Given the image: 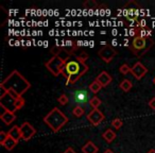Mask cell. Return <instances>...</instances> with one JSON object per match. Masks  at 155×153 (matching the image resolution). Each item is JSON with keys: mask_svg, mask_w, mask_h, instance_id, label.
<instances>
[{"mask_svg": "<svg viewBox=\"0 0 155 153\" xmlns=\"http://www.w3.org/2000/svg\"><path fill=\"white\" fill-rule=\"evenodd\" d=\"M58 101L60 102L61 105H66L67 103L69 102V99H68V96L66 94H62L60 97L58 98Z\"/></svg>", "mask_w": 155, "mask_h": 153, "instance_id": "d4e9b609", "label": "cell"}, {"mask_svg": "<svg viewBox=\"0 0 155 153\" xmlns=\"http://www.w3.org/2000/svg\"><path fill=\"white\" fill-rule=\"evenodd\" d=\"M88 70V65L81 61L77 55L73 60L67 61L62 75L66 78V85H69L77 83L81 79V77H83Z\"/></svg>", "mask_w": 155, "mask_h": 153, "instance_id": "7a4b0ae2", "label": "cell"}, {"mask_svg": "<svg viewBox=\"0 0 155 153\" xmlns=\"http://www.w3.org/2000/svg\"><path fill=\"white\" fill-rule=\"evenodd\" d=\"M116 136H117L116 133H115L112 129H107L103 134H102V137H103L104 140H105L106 142H108V144H110V142L114 141L115 138H116Z\"/></svg>", "mask_w": 155, "mask_h": 153, "instance_id": "2e32d148", "label": "cell"}, {"mask_svg": "<svg viewBox=\"0 0 155 153\" xmlns=\"http://www.w3.org/2000/svg\"><path fill=\"white\" fill-rule=\"evenodd\" d=\"M149 108H150L151 110L155 111V97L150 99V101H149Z\"/></svg>", "mask_w": 155, "mask_h": 153, "instance_id": "f1b7e54d", "label": "cell"}, {"mask_svg": "<svg viewBox=\"0 0 155 153\" xmlns=\"http://www.w3.org/2000/svg\"><path fill=\"white\" fill-rule=\"evenodd\" d=\"M67 61L68 60L62 56H52L49 61L45 63V67L49 72H51V75H53L54 77H58L60 75H62Z\"/></svg>", "mask_w": 155, "mask_h": 153, "instance_id": "8992f818", "label": "cell"}, {"mask_svg": "<svg viewBox=\"0 0 155 153\" xmlns=\"http://www.w3.org/2000/svg\"><path fill=\"white\" fill-rule=\"evenodd\" d=\"M9 138V134L5 131L0 132V145H3L5 142V140Z\"/></svg>", "mask_w": 155, "mask_h": 153, "instance_id": "4316f807", "label": "cell"}, {"mask_svg": "<svg viewBox=\"0 0 155 153\" xmlns=\"http://www.w3.org/2000/svg\"><path fill=\"white\" fill-rule=\"evenodd\" d=\"M103 153H114V152H113V151L112 150H110V149H106V150L105 151H104V152Z\"/></svg>", "mask_w": 155, "mask_h": 153, "instance_id": "4dcf8cb0", "label": "cell"}, {"mask_svg": "<svg viewBox=\"0 0 155 153\" xmlns=\"http://www.w3.org/2000/svg\"><path fill=\"white\" fill-rule=\"evenodd\" d=\"M147 153H155V150H154V149H151V150H149Z\"/></svg>", "mask_w": 155, "mask_h": 153, "instance_id": "1f68e13d", "label": "cell"}, {"mask_svg": "<svg viewBox=\"0 0 155 153\" xmlns=\"http://www.w3.org/2000/svg\"><path fill=\"white\" fill-rule=\"evenodd\" d=\"M81 150H82L83 153H98L99 148H98L95 142H93L91 140H88V141L81 148Z\"/></svg>", "mask_w": 155, "mask_h": 153, "instance_id": "9a60e30c", "label": "cell"}, {"mask_svg": "<svg viewBox=\"0 0 155 153\" xmlns=\"http://www.w3.org/2000/svg\"><path fill=\"white\" fill-rule=\"evenodd\" d=\"M89 91L85 88H79L72 93V103L74 106H86L89 103Z\"/></svg>", "mask_w": 155, "mask_h": 153, "instance_id": "52a82bcc", "label": "cell"}, {"mask_svg": "<svg viewBox=\"0 0 155 153\" xmlns=\"http://www.w3.org/2000/svg\"><path fill=\"white\" fill-rule=\"evenodd\" d=\"M104 119H105V116H104V114L99 108H97V110H91V112L87 114V120L93 125H99Z\"/></svg>", "mask_w": 155, "mask_h": 153, "instance_id": "8fae6325", "label": "cell"}, {"mask_svg": "<svg viewBox=\"0 0 155 153\" xmlns=\"http://www.w3.org/2000/svg\"><path fill=\"white\" fill-rule=\"evenodd\" d=\"M9 136L11 138H13L14 140H16L17 142H19L20 139H22V136H21V131H20V127L18 125H13L11 129L9 130L8 132Z\"/></svg>", "mask_w": 155, "mask_h": 153, "instance_id": "5bb4252c", "label": "cell"}, {"mask_svg": "<svg viewBox=\"0 0 155 153\" xmlns=\"http://www.w3.org/2000/svg\"><path fill=\"white\" fill-rule=\"evenodd\" d=\"M44 122L50 128L52 132L56 133L58 132L67 122H68V117L62 112L58 108H53L45 117H44Z\"/></svg>", "mask_w": 155, "mask_h": 153, "instance_id": "3957f363", "label": "cell"}, {"mask_svg": "<svg viewBox=\"0 0 155 153\" xmlns=\"http://www.w3.org/2000/svg\"><path fill=\"white\" fill-rule=\"evenodd\" d=\"M119 87H120L123 91L127 93V91H131L132 87H133V83H132L129 79H124V80L121 81V83L119 84Z\"/></svg>", "mask_w": 155, "mask_h": 153, "instance_id": "e0dca14e", "label": "cell"}, {"mask_svg": "<svg viewBox=\"0 0 155 153\" xmlns=\"http://www.w3.org/2000/svg\"><path fill=\"white\" fill-rule=\"evenodd\" d=\"M71 113H72V115L74 117H82L83 115H84L85 113V110L84 108H82V106H74V108H72V111H71Z\"/></svg>", "mask_w": 155, "mask_h": 153, "instance_id": "7402d4cb", "label": "cell"}, {"mask_svg": "<svg viewBox=\"0 0 155 153\" xmlns=\"http://www.w3.org/2000/svg\"><path fill=\"white\" fill-rule=\"evenodd\" d=\"M20 131H21L22 140H25V141H29L36 134V129L29 121H25V122L21 123Z\"/></svg>", "mask_w": 155, "mask_h": 153, "instance_id": "9c48e42d", "label": "cell"}, {"mask_svg": "<svg viewBox=\"0 0 155 153\" xmlns=\"http://www.w3.org/2000/svg\"><path fill=\"white\" fill-rule=\"evenodd\" d=\"M17 144H18V142L16 141V140H14L13 138H11V137L9 136V138H8V139L5 140V142L2 145V146L5 147V148L7 149L8 151H12L14 148H15L16 145H17Z\"/></svg>", "mask_w": 155, "mask_h": 153, "instance_id": "d6986e66", "label": "cell"}, {"mask_svg": "<svg viewBox=\"0 0 155 153\" xmlns=\"http://www.w3.org/2000/svg\"><path fill=\"white\" fill-rule=\"evenodd\" d=\"M25 99L14 91H5L2 93L0 96V105L5 111H10V112L15 113L16 111L24 108Z\"/></svg>", "mask_w": 155, "mask_h": 153, "instance_id": "277c9868", "label": "cell"}, {"mask_svg": "<svg viewBox=\"0 0 155 153\" xmlns=\"http://www.w3.org/2000/svg\"><path fill=\"white\" fill-rule=\"evenodd\" d=\"M117 51L114 47H112L110 45H106L104 47H102L101 49L98 51V55L101 58L103 62L105 63H110L113 61V58L116 56Z\"/></svg>", "mask_w": 155, "mask_h": 153, "instance_id": "ba28073f", "label": "cell"}, {"mask_svg": "<svg viewBox=\"0 0 155 153\" xmlns=\"http://www.w3.org/2000/svg\"><path fill=\"white\" fill-rule=\"evenodd\" d=\"M63 153H77V152H75V151L73 150V149L71 148V147H69V148H67L66 150H65Z\"/></svg>", "mask_w": 155, "mask_h": 153, "instance_id": "f546056e", "label": "cell"}, {"mask_svg": "<svg viewBox=\"0 0 155 153\" xmlns=\"http://www.w3.org/2000/svg\"><path fill=\"white\" fill-rule=\"evenodd\" d=\"M88 54L86 53V52H82V53H80L79 55H78V58H80L81 61H83V62H85L86 63V61L88 60Z\"/></svg>", "mask_w": 155, "mask_h": 153, "instance_id": "83f0119b", "label": "cell"}, {"mask_svg": "<svg viewBox=\"0 0 155 153\" xmlns=\"http://www.w3.org/2000/svg\"><path fill=\"white\" fill-rule=\"evenodd\" d=\"M131 73L136 80L139 81L148 73V68H147L141 62H136L135 64L132 66Z\"/></svg>", "mask_w": 155, "mask_h": 153, "instance_id": "30bf717a", "label": "cell"}, {"mask_svg": "<svg viewBox=\"0 0 155 153\" xmlns=\"http://www.w3.org/2000/svg\"><path fill=\"white\" fill-rule=\"evenodd\" d=\"M89 105L91 106L93 110L99 108V106L101 105V100H100V98H98L97 96H94L93 98H91V100H89Z\"/></svg>", "mask_w": 155, "mask_h": 153, "instance_id": "44dd1931", "label": "cell"}, {"mask_svg": "<svg viewBox=\"0 0 155 153\" xmlns=\"http://www.w3.org/2000/svg\"><path fill=\"white\" fill-rule=\"evenodd\" d=\"M0 118H1V120H2L5 125H9L13 123L14 121L16 120V115H15V113H13V112H10V111H5V112L1 114Z\"/></svg>", "mask_w": 155, "mask_h": 153, "instance_id": "4fadbf2b", "label": "cell"}, {"mask_svg": "<svg viewBox=\"0 0 155 153\" xmlns=\"http://www.w3.org/2000/svg\"><path fill=\"white\" fill-rule=\"evenodd\" d=\"M153 83L155 84V77H154V79H153Z\"/></svg>", "mask_w": 155, "mask_h": 153, "instance_id": "d6a6232c", "label": "cell"}, {"mask_svg": "<svg viewBox=\"0 0 155 153\" xmlns=\"http://www.w3.org/2000/svg\"><path fill=\"white\" fill-rule=\"evenodd\" d=\"M153 45H154V39L152 37H140L137 35V36L133 37V41L130 46V50L134 55L140 58V56L144 55Z\"/></svg>", "mask_w": 155, "mask_h": 153, "instance_id": "5b68a950", "label": "cell"}, {"mask_svg": "<svg viewBox=\"0 0 155 153\" xmlns=\"http://www.w3.org/2000/svg\"><path fill=\"white\" fill-rule=\"evenodd\" d=\"M96 81L99 82L102 87H106L107 85H110V83H112L113 78H112V75H110L108 72H106V71H102V72H100L99 75H98V77L96 78Z\"/></svg>", "mask_w": 155, "mask_h": 153, "instance_id": "7c38bea8", "label": "cell"}, {"mask_svg": "<svg viewBox=\"0 0 155 153\" xmlns=\"http://www.w3.org/2000/svg\"><path fill=\"white\" fill-rule=\"evenodd\" d=\"M137 35L140 37H151L152 36V30L149 29L148 27H147V28H138ZM137 35H136V36H137Z\"/></svg>", "mask_w": 155, "mask_h": 153, "instance_id": "ac0fdd59", "label": "cell"}, {"mask_svg": "<svg viewBox=\"0 0 155 153\" xmlns=\"http://www.w3.org/2000/svg\"><path fill=\"white\" fill-rule=\"evenodd\" d=\"M123 125V121L120 118H114L112 120V127L115 128L116 130H119Z\"/></svg>", "mask_w": 155, "mask_h": 153, "instance_id": "cb8c5ba5", "label": "cell"}, {"mask_svg": "<svg viewBox=\"0 0 155 153\" xmlns=\"http://www.w3.org/2000/svg\"><path fill=\"white\" fill-rule=\"evenodd\" d=\"M102 88V86L100 85V83L99 82H97V81H94V82H91V84L88 85V89H89V91L91 93H93V94H97V93H99L100 91V89Z\"/></svg>", "mask_w": 155, "mask_h": 153, "instance_id": "ffe728a7", "label": "cell"}, {"mask_svg": "<svg viewBox=\"0 0 155 153\" xmlns=\"http://www.w3.org/2000/svg\"><path fill=\"white\" fill-rule=\"evenodd\" d=\"M31 87V84L18 70H13L7 78L1 82L0 88L2 93L14 91L18 96L22 97L25 93Z\"/></svg>", "mask_w": 155, "mask_h": 153, "instance_id": "6da1fadb", "label": "cell"}, {"mask_svg": "<svg viewBox=\"0 0 155 153\" xmlns=\"http://www.w3.org/2000/svg\"><path fill=\"white\" fill-rule=\"evenodd\" d=\"M83 7L88 10L96 9V8L98 7V3L96 2V1H94V0H88V1H85V2L83 3Z\"/></svg>", "mask_w": 155, "mask_h": 153, "instance_id": "603a6c76", "label": "cell"}, {"mask_svg": "<svg viewBox=\"0 0 155 153\" xmlns=\"http://www.w3.org/2000/svg\"><path fill=\"white\" fill-rule=\"evenodd\" d=\"M131 68L127 64H122L120 67H119V71H120L122 75H127L129 72H131Z\"/></svg>", "mask_w": 155, "mask_h": 153, "instance_id": "484cf974", "label": "cell"}]
</instances>
